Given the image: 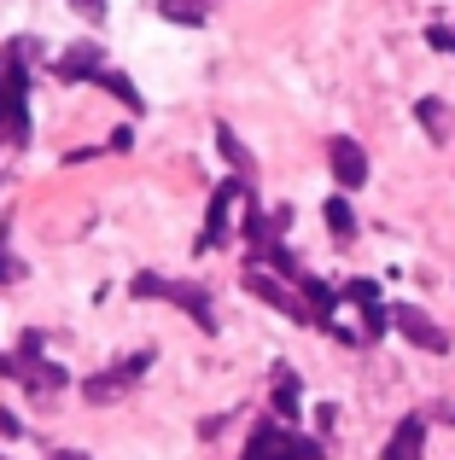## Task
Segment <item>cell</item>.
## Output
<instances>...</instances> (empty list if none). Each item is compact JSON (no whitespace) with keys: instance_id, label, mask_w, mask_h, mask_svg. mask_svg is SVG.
Masks as SVG:
<instances>
[{"instance_id":"6da1fadb","label":"cell","mask_w":455,"mask_h":460,"mask_svg":"<svg viewBox=\"0 0 455 460\" xmlns=\"http://www.w3.org/2000/svg\"><path fill=\"white\" fill-rule=\"evenodd\" d=\"M41 344H47L41 332H23L18 349H12V356H0V373H6V379H18L30 396H41V402H47V396H58L70 385V373L58 367V361H47Z\"/></svg>"},{"instance_id":"7a4b0ae2","label":"cell","mask_w":455,"mask_h":460,"mask_svg":"<svg viewBox=\"0 0 455 460\" xmlns=\"http://www.w3.org/2000/svg\"><path fill=\"white\" fill-rule=\"evenodd\" d=\"M23 58H30V41H18L0 65H6V93H0V128H6L12 146H30V70H23Z\"/></svg>"},{"instance_id":"3957f363","label":"cell","mask_w":455,"mask_h":460,"mask_svg":"<svg viewBox=\"0 0 455 460\" xmlns=\"http://www.w3.org/2000/svg\"><path fill=\"white\" fill-rule=\"evenodd\" d=\"M129 292L135 297H170L182 314H193L199 321V332H217V309H210V292H199V286H187V280H164V274H135L129 280Z\"/></svg>"},{"instance_id":"277c9868","label":"cell","mask_w":455,"mask_h":460,"mask_svg":"<svg viewBox=\"0 0 455 460\" xmlns=\"http://www.w3.org/2000/svg\"><path fill=\"white\" fill-rule=\"evenodd\" d=\"M239 460H321V443H309V438H298V431L263 420V426L251 431V443H245Z\"/></svg>"},{"instance_id":"5b68a950","label":"cell","mask_w":455,"mask_h":460,"mask_svg":"<svg viewBox=\"0 0 455 460\" xmlns=\"http://www.w3.org/2000/svg\"><path fill=\"white\" fill-rule=\"evenodd\" d=\"M147 367H152V349H135V356H123L117 367L94 373V379L82 385V396H88V402H117L123 391H135V385H140V373H147Z\"/></svg>"},{"instance_id":"8992f818","label":"cell","mask_w":455,"mask_h":460,"mask_svg":"<svg viewBox=\"0 0 455 460\" xmlns=\"http://www.w3.org/2000/svg\"><path fill=\"white\" fill-rule=\"evenodd\" d=\"M391 326H397L415 349H426V356H444V349H450V332L426 309H415V304H397V309H391Z\"/></svg>"},{"instance_id":"52a82bcc","label":"cell","mask_w":455,"mask_h":460,"mask_svg":"<svg viewBox=\"0 0 455 460\" xmlns=\"http://www.w3.org/2000/svg\"><path fill=\"white\" fill-rule=\"evenodd\" d=\"M245 292H257V297H263V304H269V309L292 314V321H309V304H304V297H298L292 286H281V280H274L269 269H257V262H251V269H245Z\"/></svg>"},{"instance_id":"ba28073f","label":"cell","mask_w":455,"mask_h":460,"mask_svg":"<svg viewBox=\"0 0 455 460\" xmlns=\"http://www.w3.org/2000/svg\"><path fill=\"white\" fill-rule=\"evenodd\" d=\"M239 192H251V181H222V187L210 192V216H205V234H199V251H217L228 239V216H234Z\"/></svg>"},{"instance_id":"9c48e42d","label":"cell","mask_w":455,"mask_h":460,"mask_svg":"<svg viewBox=\"0 0 455 460\" xmlns=\"http://www.w3.org/2000/svg\"><path fill=\"white\" fill-rule=\"evenodd\" d=\"M327 169H333L339 187H362V181H368V152L356 146L351 135H333L327 140Z\"/></svg>"},{"instance_id":"30bf717a","label":"cell","mask_w":455,"mask_h":460,"mask_svg":"<svg viewBox=\"0 0 455 460\" xmlns=\"http://www.w3.org/2000/svg\"><path fill=\"white\" fill-rule=\"evenodd\" d=\"M339 297H351V304L362 309V338H379L391 326V314H386V304H379V286L374 280H351Z\"/></svg>"},{"instance_id":"8fae6325","label":"cell","mask_w":455,"mask_h":460,"mask_svg":"<svg viewBox=\"0 0 455 460\" xmlns=\"http://www.w3.org/2000/svg\"><path fill=\"white\" fill-rule=\"evenodd\" d=\"M105 70V58H100V47L94 41H76L70 53H58V65H53V76L58 82H94Z\"/></svg>"},{"instance_id":"7c38bea8","label":"cell","mask_w":455,"mask_h":460,"mask_svg":"<svg viewBox=\"0 0 455 460\" xmlns=\"http://www.w3.org/2000/svg\"><path fill=\"white\" fill-rule=\"evenodd\" d=\"M386 460H426V420L421 414L397 420V431H391V443H386Z\"/></svg>"},{"instance_id":"4fadbf2b","label":"cell","mask_w":455,"mask_h":460,"mask_svg":"<svg viewBox=\"0 0 455 460\" xmlns=\"http://www.w3.org/2000/svg\"><path fill=\"white\" fill-rule=\"evenodd\" d=\"M298 292H304V304H309V321H316V326H327V332L339 326V321H333V309H339V292H333L327 280L304 274V280H298Z\"/></svg>"},{"instance_id":"5bb4252c","label":"cell","mask_w":455,"mask_h":460,"mask_svg":"<svg viewBox=\"0 0 455 460\" xmlns=\"http://www.w3.org/2000/svg\"><path fill=\"white\" fill-rule=\"evenodd\" d=\"M210 6H217V0H158V18L164 23H205L210 18Z\"/></svg>"},{"instance_id":"9a60e30c","label":"cell","mask_w":455,"mask_h":460,"mask_svg":"<svg viewBox=\"0 0 455 460\" xmlns=\"http://www.w3.org/2000/svg\"><path fill=\"white\" fill-rule=\"evenodd\" d=\"M274 414L281 420H298V373H274Z\"/></svg>"},{"instance_id":"2e32d148","label":"cell","mask_w":455,"mask_h":460,"mask_svg":"<svg viewBox=\"0 0 455 460\" xmlns=\"http://www.w3.org/2000/svg\"><path fill=\"white\" fill-rule=\"evenodd\" d=\"M415 117H421V128L433 140H450V111H444V100H421L415 105Z\"/></svg>"},{"instance_id":"e0dca14e","label":"cell","mask_w":455,"mask_h":460,"mask_svg":"<svg viewBox=\"0 0 455 460\" xmlns=\"http://www.w3.org/2000/svg\"><path fill=\"white\" fill-rule=\"evenodd\" d=\"M217 146H222V157H228V164L239 169V181H251V152H245V146L234 140V128H228V123L217 128Z\"/></svg>"},{"instance_id":"ac0fdd59","label":"cell","mask_w":455,"mask_h":460,"mask_svg":"<svg viewBox=\"0 0 455 460\" xmlns=\"http://www.w3.org/2000/svg\"><path fill=\"white\" fill-rule=\"evenodd\" d=\"M94 82H100L105 93H117V100H123L129 111H140V93H135V82H129V76H117V70H100V76H94Z\"/></svg>"},{"instance_id":"d6986e66","label":"cell","mask_w":455,"mask_h":460,"mask_svg":"<svg viewBox=\"0 0 455 460\" xmlns=\"http://www.w3.org/2000/svg\"><path fill=\"white\" fill-rule=\"evenodd\" d=\"M321 210H327V227H333V239H351V234H356V216H351V204H344V199H327Z\"/></svg>"},{"instance_id":"ffe728a7","label":"cell","mask_w":455,"mask_h":460,"mask_svg":"<svg viewBox=\"0 0 455 460\" xmlns=\"http://www.w3.org/2000/svg\"><path fill=\"white\" fill-rule=\"evenodd\" d=\"M426 41H433L438 53H455V23H426Z\"/></svg>"},{"instance_id":"44dd1931","label":"cell","mask_w":455,"mask_h":460,"mask_svg":"<svg viewBox=\"0 0 455 460\" xmlns=\"http://www.w3.org/2000/svg\"><path fill=\"white\" fill-rule=\"evenodd\" d=\"M70 6L82 12V18H94V23H105V0H70Z\"/></svg>"},{"instance_id":"7402d4cb","label":"cell","mask_w":455,"mask_h":460,"mask_svg":"<svg viewBox=\"0 0 455 460\" xmlns=\"http://www.w3.org/2000/svg\"><path fill=\"white\" fill-rule=\"evenodd\" d=\"M18 431H23V426H18V420L6 414V408H0V438H18Z\"/></svg>"},{"instance_id":"603a6c76","label":"cell","mask_w":455,"mask_h":460,"mask_svg":"<svg viewBox=\"0 0 455 460\" xmlns=\"http://www.w3.org/2000/svg\"><path fill=\"white\" fill-rule=\"evenodd\" d=\"M53 460H88V455H76V449H58Z\"/></svg>"},{"instance_id":"cb8c5ba5","label":"cell","mask_w":455,"mask_h":460,"mask_svg":"<svg viewBox=\"0 0 455 460\" xmlns=\"http://www.w3.org/2000/svg\"><path fill=\"white\" fill-rule=\"evenodd\" d=\"M0 93H6V65H0Z\"/></svg>"}]
</instances>
